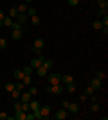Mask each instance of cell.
<instances>
[{
  "mask_svg": "<svg viewBox=\"0 0 108 120\" xmlns=\"http://www.w3.org/2000/svg\"><path fill=\"white\" fill-rule=\"evenodd\" d=\"M65 90H67L68 93H76V84H74V82H70V84L65 86Z\"/></svg>",
  "mask_w": 108,
  "mask_h": 120,
  "instance_id": "25",
  "label": "cell"
},
{
  "mask_svg": "<svg viewBox=\"0 0 108 120\" xmlns=\"http://www.w3.org/2000/svg\"><path fill=\"white\" fill-rule=\"evenodd\" d=\"M97 4H99V7H101V9H108V0H99Z\"/></svg>",
  "mask_w": 108,
  "mask_h": 120,
  "instance_id": "29",
  "label": "cell"
},
{
  "mask_svg": "<svg viewBox=\"0 0 108 120\" xmlns=\"http://www.w3.org/2000/svg\"><path fill=\"white\" fill-rule=\"evenodd\" d=\"M67 106H68V100H61V108H65V109H67Z\"/></svg>",
  "mask_w": 108,
  "mask_h": 120,
  "instance_id": "44",
  "label": "cell"
},
{
  "mask_svg": "<svg viewBox=\"0 0 108 120\" xmlns=\"http://www.w3.org/2000/svg\"><path fill=\"white\" fill-rule=\"evenodd\" d=\"M97 2H99V0H97Z\"/></svg>",
  "mask_w": 108,
  "mask_h": 120,
  "instance_id": "49",
  "label": "cell"
},
{
  "mask_svg": "<svg viewBox=\"0 0 108 120\" xmlns=\"http://www.w3.org/2000/svg\"><path fill=\"white\" fill-rule=\"evenodd\" d=\"M40 113H41V120H47L49 116H51V108L49 106H40Z\"/></svg>",
  "mask_w": 108,
  "mask_h": 120,
  "instance_id": "5",
  "label": "cell"
},
{
  "mask_svg": "<svg viewBox=\"0 0 108 120\" xmlns=\"http://www.w3.org/2000/svg\"><path fill=\"white\" fill-rule=\"evenodd\" d=\"M5 49H7V41L4 38H0V50H5Z\"/></svg>",
  "mask_w": 108,
  "mask_h": 120,
  "instance_id": "33",
  "label": "cell"
},
{
  "mask_svg": "<svg viewBox=\"0 0 108 120\" xmlns=\"http://www.w3.org/2000/svg\"><path fill=\"white\" fill-rule=\"evenodd\" d=\"M43 45H45L43 38H36V40H34V43H32V47H36V49H43Z\"/></svg>",
  "mask_w": 108,
  "mask_h": 120,
  "instance_id": "14",
  "label": "cell"
},
{
  "mask_svg": "<svg viewBox=\"0 0 108 120\" xmlns=\"http://www.w3.org/2000/svg\"><path fill=\"white\" fill-rule=\"evenodd\" d=\"M7 16H11V18H16V16H18V9H16V7H11V9L7 11Z\"/></svg>",
  "mask_w": 108,
  "mask_h": 120,
  "instance_id": "23",
  "label": "cell"
},
{
  "mask_svg": "<svg viewBox=\"0 0 108 120\" xmlns=\"http://www.w3.org/2000/svg\"><path fill=\"white\" fill-rule=\"evenodd\" d=\"M0 27H4V20H0Z\"/></svg>",
  "mask_w": 108,
  "mask_h": 120,
  "instance_id": "47",
  "label": "cell"
},
{
  "mask_svg": "<svg viewBox=\"0 0 108 120\" xmlns=\"http://www.w3.org/2000/svg\"><path fill=\"white\" fill-rule=\"evenodd\" d=\"M13 77H15L16 81H22V79H24V72H22V70H15V72H13Z\"/></svg>",
  "mask_w": 108,
  "mask_h": 120,
  "instance_id": "21",
  "label": "cell"
},
{
  "mask_svg": "<svg viewBox=\"0 0 108 120\" xmlns=\"http://www.w3.org/2000/svg\"><path fill=\"white\" fill-rule=\"evenodd\" d=\"M24 88H25V84H24L22 81H18V82L15 84V90H18V91H24Z\"/></svg>",
  "mask_w": 108,
  "mask_h": 120,
  "instance_id": "26",
  "label": "cell"
},
{
  "mask_svg": "<svg viewBox=\"0 0 108 120\" xmlns=\"http://www.w3.org/2000/svg\"><path fill=\"white\" fill-rule=\"evenodd\" d=\"M22 34H24V32H22V29H13V32H11V38H13L15 41H18V40H22Z\"/></svg>",
  "mask_w": 108,
  "mask_h": 120,
  "instance_id": "8",
  "label": "cell"
},
{
  "mask_svg": "<svg viewBox=\"0 0 108 120\" xmlns=\"http://www.w3.org/2000/svg\"><path fill=\"white\" fill-rule=\"evenodd\" d=\"M52 65H54V63H52V59H43V61H41V66H45L47 70H51Z\"/></svg>",
  "mask_w": 108,
  "mask_h": 120,
  "instance_id": "18",
  "label": "cell"
},
{
  "mask_svg": "<svg viewBox=\"0 0 108 120\" xmlns=\"http://www.w3.org/2000/svg\"><path fill=\"white\" fill-rule=\"evenodd\" d=\"M13 108H15V111H16V109H22V100H20V102H15V104H13Z\"/></svg>",
  "mask_w": 108,
  "mask_h": 120,
  "instance_id": "41",
  "label": "cell"
},
{
  "mask_svg": "<svg viewBox=\"0 0 108 120\" xmlns=\"http://www.w3.org/2000/svg\"><path fill=\"white\" fill-rule=\"evenodd\" d=\"M24 2H25V4H31V2H32V0H24Z\"/></svg>",
  "mask_w": 108,
  "mask_h": 120,
  "instance_id": "46",
  "label": "cell"
},
{
  "mask_svg": "<svg viewBox=\"0 0 108 120\" xmlns=\"http://www.w3.org/2000/svg\"><path fill=\"white\" fill-rule=\"evenodd\" d=\"M13 22H15V18H11V16L5 15V18H4V27H13Z\"/></svg>",
  "mask_w": 108,
  "mask_h": 120,
  "instance_id": "17",
  "label": "cell"
},
{
  "mask_svg": "<svg viewBox=\"0 0 108 120\" xmlns=\"http://www.w3.org/2000/svg\"><path fill=\"white\" fill-rule=\"evenodd\" d=\"M79 2H81V0H79Z\"/></svg>",
  "mask_w": 108,
  "mask_h": 120,
  "instance_id": "48",
  "label": "cell"
},
{
  "mask_svg": "<svg viewBox=\"0 0 108 120\" xmlns=\"http://www.w3.org/2000/svg\"><path fill=\"white\" fill-rule=\"evenodd\" d=\"M67 116H68V111L65 109V108H60V109L54 113V118H56V120H65Z\"/></svg>",
  "mask_w": 108,
  "mask_h": 120,
  "instance_id": "3",
  "label": "cell"
},
{
  "mask_svg": "<svg viewBox=\"0 0 108 120\" xmlns=\"http://www.w3.org/2000/svg\"><path fill=\"white\" fill-rule=\"evenodd\" d=\"M92 27H94L96 30H101V29H103V25H101V20H96V22L92 23Z\"/></svg>",
  "mask_w": 108,
  "mask_h": 120,
  "instance_id": "27",
  "label": "cell"
},
{
  "mask_svg": "<svg viewBox=\"0 0 108 120\" xmlns=\"http://www.w3.org/2000/svg\"><path fill=\"white\" fill-rule=\"evenodd\" d=\"M96 77H97L99 81H104V79H106V74H104V72H97V74H96Z\"/></svg>",
  "mask_w": 108,
  "mask_h": 120,
  "instance_id": "35",
  "label": "cell"
},
{
  "mask_svg": "<svg viewBox=\"0 0 108 120\" xmlns=\"http://www.w3.org/2000/svg\"><path fill=\"white\" fill-rule=\"evenodd\" d=\"M34 15H38L36 9H34V7H29V9H27V16H34Z\"/></svg>",
  "mask_w": 108,
  "mask_h": 120,
  "instance_id": "37",
  "label": "cell"
},
{
  "mask_svg": "<svg viewBox=\"0 0 108 120\" xmlns=\"http://www.w3.org/2000/svg\"><path fill=\"white\" fill-rule=\"evenodd\" d=\"M67 111H68V115H77V113H79V104H76V102H68Z\"/></svg>",
  "mask_w": 108,
  "mask_h": 120,
  "instance_id": "4",
  "label": "cell"
},
{
  "mask_svg": "<svg viewBox=\"0 0 108 120\" xmlns=\"http://www.w3.org/2000/svg\"><path fill=\"white\" fill-rule=\"evenodd\" d=\"M4 88H5V91H9V93H11V91L15 90V84H13V82H7V84H5Z\"/></svg>",
  "mask_w": 108,
  "mask_h": 120,
  "instance_id": "34",
  "label": "cell"
},
{
  "mask_svg": "<svg viewBox=\"0 0 108 120\" xmlns=\"http://www.w3.org/2000/svg\"><path fill=\"white\" fill-rule=\"evenodd\" d=\"M31 52L36 56V57H41V56H43V49H36V47H32Z\"/></svg>",
  "mask_w": 108,
  "mask_h": 120,
  "instance_id": "20",
  "label": "cell"
},
{
  "mask_svg": "<svg viewBox=\"0 0 108 120\" xmlns=\"http://www.w3.org/2000/svg\"><path fill=\"white\" fill-rule=\"evenodd\" d=\"M67 4H68V5H72V7H76V5L79 4V0H67Z\"/></svg>",
  "mask_w": 108,
  "mask_h": 120,
  "instance_id": "39",
  "label": "cell"
},
{
  "mask_svg": "<svg viewBox=\"0 0 108 120\" xmlns=\"http://www.w3.org/2000/svg\"><path fill=\"white\" fill-rule=\"evenodd\" d=\"M101 25H103V27H108V15L101 16Z\"/></svg>",
  "mask_w": 108,
  "mask_h": 120,
  "instance_id": "32",
  "label": "cell"
},
{
  "mask_svg": "<svg viewBox=\"0 0 108 120\" xmlns=\"http://www.w3.org/2000/svg\"><path fill=\"white\" fill-rule=\"evenodd\" d=\"M85 95H87V97H92V95H96V90H94L92 86H87V88H85Z\"/></svg>",
  "mask_w": 108,
  "mask_h": 120,
  "instance_id": "22",
  "label": "cell"
},
{
  "mask_svg": "<svg viewBox=\"0 0 108 120\" xmlns=\"http://www.w3.org/2000/svg\"><path fill=\"white\" fill-rule=\"evenodd\" d=\"M43 59H45V56H41V57H34V59L31 61V65H29V66H31L32 70H36V68L41 65V61H43Z\"/></svg>",
  "mask_w": 108,
  "mask_h": 120,
  "instance_id": "7",
  "label": "cell"
},
{
  "mask_svg": "<svg viewBox=\"0 0 108 120\" xmlns=\"http://www.w3.org/2000/svg\"><path fill=\"white\" fill-rule=\"evenodd\" d=\"M70 82H74V77H72L70 74H65V75H61V84H70Z\"/></svg>",
  "mask_w": 108,
  "mask_h": 120,
  "instance_id": "9",
  "label": "cell"
},
{
  "mask_svg": "<svg viewBox=\"0 0 108 120\" xmlns=\"http://www.w3.org/2000/svg\"><path fill=\"white\" fill-rule=\"evenodd\" d=\"M47 91H49V93H54V95H60L63 91V86H61V82H58V84H49L47 86Z\"/></svg>",
  "mask_w": 108,
  "mask_h": 120,
  "instance_id": "2",
  "label": "cell"
},
{
  "mask_svg": "<svg viewBox=\"0 0 108 120\" xmlns=\"http://www.w3.org/2000/svg\"><path fill=\"white\" fill-rule=\"evenodd\" d=\"M90 86H92L94 90L97 91V90H101V88H103V81H99L97 77H94V79L90 81Z\"/></svg>",
  "mask_w": 108,
  "mask_h": 120,
  "instance_id": "6",
  "label": "cell"
},
{
  "mask_svg": "<svg viewBox=\"0 0 108 120\" xmlns=\"http://www.w3.org/2000/svg\"><path fill=\"white\" fill-rule=\"evenodd\" d=\"M11 29H22V23H18V22H13V27H11Z\"/></svg>",
  "mask_w": 108,
  "mask_h": 120,
  "instance_id": "40",
  "label": "cell"
},
{
  "mask_svg": "<svg viewBox=\"0 0 108 120\" xmlns=\"http://www.w3.org/2000/svg\"><path fill=\"white\" fill-rule=\"evenodd\" d=\"M99 109H101L99 100H96V102H92V104H90V111H92V113H99Z\"/></svg>",
  "mask_w": 108,
  "mask_h": 120,
  "instance_id": "15",
  "label": "cell"
},
{
  "mask_svg": "<svg viewBox=\"0 0 108 120\" xmlns=\"http://www.w3.org/2000/svg\"><path fill=\"white\" fill-rule=\"evenodd\" d=\"M96 15L99 16V18H101V16H104V15H108V9H101V7H99L97 11H96Z\"/></svg>",
  "mask_w": 108,
  "mask_h": 120,
  "instance_id": "28",
  "label": "cell"
},
{
  "mask_svg": "<svg viewBox=\"0 0 108 120\" xmlns=\"http://www.w3.org/2000/svg\"><path fill=\"white\" fill-rule=\"evenodd\" d=\"M11 97H13V99H20V91H18V90H13V91H11Z\"/></svg>",
  "mask_w": 108,
  "mask_h": 120,
  "instance_id": "38",
  "label": "cell"
},
{
  "mask_svg": "<svg viewBox=\"0 0 108 120\" xmlns=\"http://www.w3.org/2000/svg\"><path fill=\"white\" fill-rule=\"evenodd\" d=\"M16 9H18V13H20V15H27V9H29V5H27L25 2H22V4H18V7H16Z\"/></svg>",
  "mask_w": 108,
  "mask_h": 120,
  "instance_id": "12",
  "label": "cell"
},
{
  "mask_svg": "<svg viewBox=\"0 0 108 120\" xmlns=\"http://www.w3.org/2000/svg\"><path fill=\"white\" fill-rule=\"evenodd\" d=\"M47 72H49V70H47V68H45V66H38V68H36V74H38V75H40V77H45V75H47Z\"/></svg>",
  "mask_w": 108,
  "mask_h": 120,
  "instance_id": "16",
  "label": "cell"
},
{
  "mask_svg": "<svg viewBox=\"0 0 108 120\" xmlns=\"http://www.w3.org/2000/svg\"><path fill=\"white\" fill-rule=\"evenodd\" d=\"M40 106H41V104L38 102V100H32V99L29 100V108H31V111H36V109H40Z\"/></svg>",
  "mask_w": 108,
  "mask_h": 120,
  "instance_id": "13",
  "label": "cell"
},
{
  "mask_svg": "<svg viewBox=\"0 0 108 120\" xmlns=\"http://www.w3.org/2000/svg\"><path fill=\"white\" fill-rule=\"evenodd\" d=\"M0 120H7V113H5V111L0 113Z\"/></svg>",
  "mask_w": 108,
  "mask_h": 120,
  "instance_id": "43",
  "label": "cell"
},
{
  "mask_svg": "<svg viewBox=\"0 0 108 120\" xmlns=\"http://www.w3.org/2000/svg\"><path fill=\"white\" fill-rule=\"evenodd\" d=\"M47 82H49V84H58V82H61V74H58V72L49 74L47 75Z\"/></svg>",
  "mask_w": 108,
  "mask_h": 120,
  "instance_id": "1",
  "label": "cell"
},
{
  "mask_svg": "<svg viewBox=\"0 0 108 120\" xmlns=\"http://www.w3.org/2000/svg\"><path fill=\"white\" fill-rule=\"evenodd\" d=\"M5 18V15H4V11H0V20H4Z\"/></svg>",
  "mask_w": 108,
  "mask_h": 120,
  "instance_id": "45",
  "label": "cell"
},
{
  "mask_svg": "<svg viewBox=\"0 0 108 120\" xmlns=\"http://www.w3.org/2000/svg\"><path fill=\"white\" fill-rule=\"evenodd\" d=\"M25 115H27V113L24 109H16L13 116H15V120H25Z\"/></svg>",
  "mask_w": 108,
  "mask_h": 120,
  "instance_id": "11",
  "label": "cell"
},
{
  "mask_svg": "<svg viewBox=\"0 0 108 120\" xmlns=\"http://www.w3.org/2000/svg\"><path fill=\"white\" fill-rule=\"evenodd\" d=\"M15 20L18 22V23H22V25H24V23L27 22V15H20V13H18V16H16Z\"/></svg>",
  "mask_w": 108,
  "mask_h": 120,
  "instance_id": "19",
  "label": "cell"
},
{
  "mask_svg": "<svg viewBox=\"0 0 108 120\" xmlns=\"http://www.w3.org/2000/svg\"><path fill=\"white\" fill-rule=\"evenodd\" d=\"M31 22H32V25H40V16H38V15L31 16Z\"/></svg>",
  "mask_w": 108,
  "mask_h": 120,
  "instance_id": "31",
  "label": "cell"
},
{
  "mask_svg": "<svg viewBox=\"0 0 108 120\" xmlns=\"http://www.w3.org/2000/svg\"><path fill=\"white\" fill-rule=\"evenodd\" d=\"M31 99H32V95L29 93V91H20V99H18V100H22V102H29Z\"/></svg>",
  "mask_w": 108,
  "mask_h": 120,
  "instance_id": "10",
  "label": "cell"
},
{
  "mask_svg": "<svg viewBox=\"0 0 108 120\" xmlns=\"http://www.w3.org/2000/svg\"><path fill=\"white\" fill-rule=\"evenodd\" d=\"M22 72H24V75H32V68H31V66H25Z\"/></svg>",
  "mask_w": 108,
  "mask_h": 120,
  "instance_id": "36",
  "label": "cell"
},
{
  "mask_svg": "<svg viewBox=\"0 0 108 120\" xmlns=\"http://www.w3.org/2000/svg\"><path fill=\"white\" fill-rule=\"evenodd\" d=\"M27 91H29V93H31L32 97H34V95H38V88H36V86H29V90H27Z\"/></svg>",
  "mask_w": 108,
  "mask_h": 120,
  "instance_id": "30",
  "label": "cell"
},
{
  "mask_svg": "<svg viewBox=\"0 0 108 120\" xmlns=\"http://www.w3.org/2000/svg\"><path fill=\"white\" fill-rule=\"evenodd\" d=\"M79 100H81V102H88V97L83 93V95H79Z\"/></svg>",
  "mask_w": 108,
  "mask_h": 120,
  "instance_id": "42",
  "label": "cell"
},
{
  "mask_svg": "<svg viewBox=\"0 0 108 120\" xmlns=\"http://www.w3.org/2000/svg\"><path fill=\"white\" fill-rule=\"evenodd\" d=\"M22 82L25 86H31L32 84V79H31V75H24V79H22Z\"/></svg>",
  "mask_w": 108,
  "mask_h": 120,
  "instance_id": "24",
  "label": "cell"
}]
</instances>
